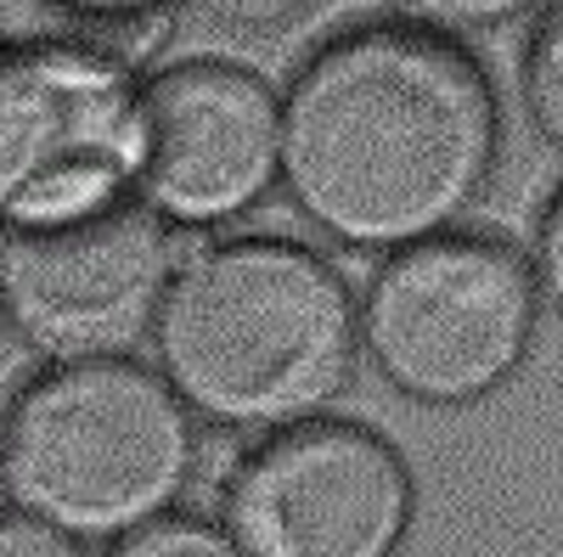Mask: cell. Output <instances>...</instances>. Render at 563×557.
I'll use <instances>...</instances> for the list:
<instances>
[{
  "mask_svg": "<svg viewBox=\"0 0 563 557\" xmlns=\"http://www.w3.org/2000/svg\"><path fill=\"white\" fill-rule=\"evenodd\" d=\"M282 97V192L321 243L389 259L462 231L501 169V90L467 40L411 23L327 34Z\"/></svg>",
  "mask_w": 563,
  "mask_h": 557,
  "instance_id": "6da1fadb",
  "label": "cell"
},
{
  "mask_svg": "<svg viewBox=\"0 0 563 557\" xmlns=\"http://www.w3.org/2000/svg\"><path fill=\"white\" fill-rule=\"evenodd\" d=\"M147 344L198 423L265 439L316 423L350 389L361 293L316 243L209 237L175 259Z\"/></svg>",
  "mask_w": 563,
  "mask_h": 557,
  "instance_id": "7a4b0ae2",
  "label": "cell"
},
{
  "mask_svg": "<svg viewBox=\"0 0 563 557\" xmlns=\"http://www.w3.org/2000/svg\"><path fill=\"white\" fill-rule=\"evenodd\" d=\"M192 479L198 416L141 355L45 366L0 416L7 506L79 546L180 513Z\"/></svg>",
  "mask_w": 563,
  "mask_h": 557,
  "instance_id": "3957f363",
  "label": "cell"
},
{
  "mask_svg": "<svg viewBox=\"0 0 563 557\" xmlns=\"http://www.w3.org/2000/svg\"><path fill=\"white\" fill-rule=\"evenodd\" d=\"M541 333L530 254L496 231H445L378 259L361 288V355L411 405L462 411L501 394Z\"/></svg>",
  "mask_w": 563,
  "mask_h": 557,
  "instance_id": "277c9868",
  "label": "cell"
},
{
  "mask_svg": "<svg viewBox=\"0 0 563 557\" xmlns=\"http://www.w3.org/2000/svg\"><path fill=\"white\" fill-rule=\"evenodd\" d=\"M141 74L45 40H0V243L135 203Z\"/></svg>",
  "mask_w": 563,
  "mask_h": 557,
  "instance_id": "5b68a950",
  "label": "cell"
},
{
  "mask_svg": "<svg viewBox=\"0 0 563 557\" xmlns=\"http://www.w3.org/2000/svg\"><path fill=\"white\" fill-rule=\"evenodd\" d=\"M411 519L406 456L366 423L316 416L243 450L214 524L238 557H395Z\"/></svg>",
  "mask_w": 563,
  "mask_h": 557,
  "instance_id": "8992f818",
  "label": "cell"
},
{
  "mask_svg": "<svg viewBox=\"0 0 563 557\" xmlns=\"http://www.w3.org/2000/svg\"><path fill=\"white\" fill-rule=\"evenodd\" d=\"M135 203L175 237H209L282 192V97L243 63L186 57L141 74Z\"/></svg>",
  "mask_w": 563,
  "mask_h": 557,
  "instance_id": "52a82bcc",
  "label": "cell"
},
{
  "mask_svg": "<svg viewBox=\"0 0 563 557\" xmlns=\"http://www.w3.org/2000/svg\"><path fill=\"white\" fill-rule=\"evenodd\" d=\"M180 237L141 203L0 243V321L52 366L147 344Z\"/></svg>",
  "mask_w": 563,
  "mask_h": 557,
  "instance_id": "ba28073f",
  "label": "cell"
},
{
  "mask_svg": "<svg viewBox=\"0 0 563 557\" xmlns=\"http://www.w3.org/2000/svg\"><path fill=\"white\" fill-rule=\"evenodd\" d=\"M180 0H0V40H45L130 74L164 57Z\"/></svg>",
  "mask_w": 563,
  "mask_h": 557,
  "instance_id": "9c48e42d",
  "label": "cell"
},
{
  "mask_svg": "<svg viewBox=\"0 0 563 557\" xmlns=\"http://www.w3.org/2000/svg\"><path fill=\"white\" fill-rule=\"evenodd\" d=\"M519 85H525V108L536 135L563 153V0H547L530 23L525 40V63H519Z\"/></svg>",
  "mask_w": 563,
  "mask_h": 557,
  "instance_id": "30bf717a",
  "label": "cell"
},
{
  "mask_svg": "<svg viewBox=\"0 0 563 557\" xmlns=\"http://www.w3.org/2000/svg\"><path fill=\"white\" fill-rule=\"evenodd\" d=\"M384 7L395 12V23L429 29L445 40H467V34H496L507 23H525L547 0H384Z\"/></svg>",
  "mask_w": 563,
  "mask_h": 557,
  "instance_id": "8fae6325",
  "label": "cell"
},
{
  "mask_svg": "<svg viewBox=\"0 0 563 557\" xmlns=\"http://www.w3.org/2000/svg\"><path fill=\"white\" fill-rule=\"evenodd\" d=\"M102 557H238V546H231V535H225L214 519L164 513V519H153V524L119 535Z\"/></svg>",
  "mask_w": 563,
  "mask_h": 557,
  "instance_id": "7c38bea8",
  "label": "cell"
},
{
  "mask_svg": "<svg viewBox=\"0 0 563 557\" xmlns=\"http://www.w3.org/2000/svg\"><path fill=\"white\" fill-rule=\"evenodd\" d=\"M310 7L316 0H180V18H198L238 40H265V34H282L288 23H299Z\"/></svg>",
  "mask_w": 563,
  "mask_h": 557,
  "instance_id": "4fadbf2b",
  "label": "cell"
},
{
  "mask_svg": "<svg viewBox=\"0 0 563 557\" xmlns=\"http://www.w3.org/2000/svg\"><path fill=\"white\" fill-rule=\"evenodd\" d=\"M530 270H536V288L541 304H552L563 315V186L547 198L541 220H536V248H530Z\"/></svg>",
  "mask_w": 563,
  "mask_h": 557,
  "instance_id": "5bb4252c",
  "label": "cell"
},
{
  "mask_svg": "<svg viewBox=\"0 0 563 557\" xmlns=\"http://www.w3.org/2000/svg\"><path fill=\"white\" fill-rule=\"evenodd\" d=\"M0 557H90V546H79L74 535L23 519V513H0Z\"/></svg>",
  "mask_w": 563,
  "mask_h": 557,
  "instance_id": "9a60e30c",
  "label": "cell"
},
{
  "mask_svg": "<svg viewBox=\"0 0 563 557\" xmlns=\"http://www.w3.org/2000/svg\"><path fill=\"white\" fill-rule=\"evenodd\" d=\"M0 513H7V484H0Z\"/></svg>",
  "mask_w": 563,
  "mask_h": 557,
  "instance_id": "2e32d148",
  "label": "cell"
}]
</instances>
